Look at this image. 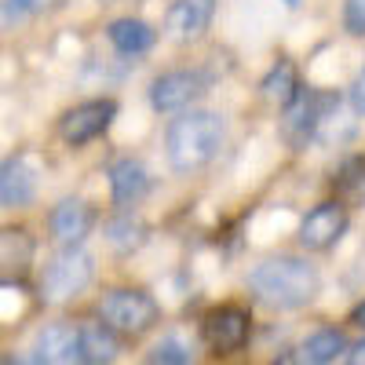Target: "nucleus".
<instances>
[{
  "label": "nucleus",
  "instance_id": "obj_1",
  "mask_svg": "<svg viewBox=\"0 0 365 365\" xmlns=\"http://www.w3.org/2000/svg\"><path fill=\"white\" fill-rule=\"evenodd\" d=\"M318 270L314 263L299 259V256H270L252 267L249 274V289L278 311H299L318 296Z\"/></svg>",
  "mask_w": 365,
  "mask_h": 365
},
{
  "label": "nucleus",
  "instance_id": "obj_2",
  "mask_svg": "<svg viewBox=\"0 0 365 365\" xmlns=\"http://www.w3.org/2000/svg\"><path fill=\"white\" fill-rule=\"evenodd\" d=\"M223 135H227V125H223V117L212 113V110H187L182 117H175L168 135H165L172 172L175 175L201 172L212 158L220 154Z\"/></svg>",
  "mask_w": 365,
  "mask_h": 365
},
{
  "label": "nucleus",
  "instance_id": "obj_3",
  "mask_svg": "<svg viewBox=\"0 0 365 365\" xmlns=\"http://www.w3.org/2000/svg\"><path fill=\"white\" fill-rule=\"evenodd\" d=\"M99 318L117 332V336H143L146 329H154L161 318L158 299L143 289H110L99 299Z\"/></svg>",
  "mask_w": 365,
  "mask_h": 365
},
{
  "label": "nucleus",
  "instance_id": "obj_4",
  "mask_svg": "<svg viewBox=\"0 0 365 365\" xmlns=\"http://www.w3.org/2000/svg\"><path fill=\"white\" fill-rule=\"evenodd\" d=\"M91 278H96V259H91V252H84L81 245H70L44 267L41 296L48 303H66V299L81 296L91 285Z\"/></svg>",
  "mask_w": 365,
  "mask_h": 365
},
{
  "label": "nucleus",
  "instance_id": "obj_5",
  "mask_svg": "<svg viewBox=\"0 0 365 365\" xmlns=\"http://www.w3.org/2000/svg\"><path fill=\"white\" fill-rule=\"evenodd\" d=\"M201 336L216 354H237L252 336V318L237 303H220L201 322Z\"/></svg>",
  "mask_w": 365,
  "mask_h": 365
},
{
  "label": "nucleus",
  "instance_id": "obj_6",
  "mask_svg": "<svg viewBox=\"0 0 365 365\" xmlns=\"http://www.w3.org/2000/svg\"><path fill=\"white\" fill-rule=\"evenodd\" d=\"M117 117V103L113 99H88L73 110L63 113V120H58V135H63V143L70 146H84L91 143L96 135H103Z\"/></svg>",
  "mask_w": 365,
  "mask_h": 365
},
{
  "label": "nucleus",
  "instance_id": "obj_7",
  "mask_svg": "<svg viewBox=\"0 0 365 365\" xmlns=\"http://www.w3.org/2000/svg\"><path fill=\"white\" fill-rule=\"evenodd\" d=\"M205 77L197 70H168L161 73L154 84H150V106L158 113H175V110H187L194 99L205 96Z\"/></svg>",
  "mask_w": 365,
  "mask_h": 365
},
{
  "label": "nucleus",
  "instance_id": "obj_8",
  "mask_svg": "<svg viewBox=\"0 0 365 365\" xmlns=\"http://www.w3.org/2000/svg\"><path fill=\"white\" fill-rule=\"evenodd\" d=\"M344 230H347L344 205L325 201V205L311 208L307 216H303V223H299V245L311 249V252H325V249H332L344 237Z\"/></svg>",
  "mask_w": 365,
  "mask_h": 365
},
{
  "label": "nucleus",
  "instance_id": "obj_9",
  "mask_svg": "<svg viewBox=\"0 0 365 365\" xmlns=\"http://www.w3.org/2000/svg\"><path fill=\"white\" fill-rule=\"evenodd\" d=\"M34 361L37 365H84L77 325H70V322L44 325L37 332V344H34Z\"/></svg>",
  "mask_w": 365,
  "mask_h": 365
},
{
  "label": "nucleus",
  "instance_id": "obj_10",
  "mask_svg": "<svg viewBox=\"0 0 365 365\" xmlns=\"http://www.w3.org/2000/svg\"><path fill=\"white\" fill-rule=\"evenodd\" d=\"M37 197V168L26 158L0 161V208H22Z\"/></svg>",
  "mask_w": 365,
  "mask_h": 365
},
{
  "label": "nucleus",
  "instance_id": "obj_11",
  "mask_svg": "<svg viewBox=\"0 0 365 365\" xmlns=\"http://www.w3.org/2000/svg\"><path fill=\"white\" fill-rule=\"evenodd\" d=\"M212 15H216V0H175L168 8L165 29L172 41H197L212 26Z\"/></svg>",
  "mask_w": 365,
  "mask_h": 365
},
{
  "label": "nucleus",
  "instance_id": "obj_12",
  "mask_svg": "<svg viewBox=\"0 0 365 365\" xmlns=\"http://www.w3.org/2000/svg\"><path fill=\"white\" fill-rule=\"evenodd\" d=\"M91 223H96L91 208H88L84 201H77V197H66V201H58L55 212H51V237H55L63 249L81 245V241L91 234Z\"/></svg>",
  "mask_w": 365,
  "mask_h": 365
},
{
  "label": "nucleus",
  "instance_id": "obj_13",
  "mask_svg": "<svg viewBox=\"0 0 365 365\" xmlns=\"http://www.w3.org/2000/svg\"><path fill=\"white\" fill-rule=\"evenodd\" d=\"M77 340H81L84 365H113L120 358V336L106 322H84V325H77Z\"/></svg>",
  "mask_w": 365,
  "mask_h": 365
},
{
  "label": "nucleus",
  "instance_id": "obj_14",
  "mask_svg": "<svg viewBox=\"0 0 365 365\" xmlns=\"http://www.w3.org/2000/svg\"><path fill=\"white\" fill-rule=\"evenodd\" d=\"M150 187V175L143 168V161L135 158H120L113 168H110V190H113V205L128 208V205H139L143 194Z\"/></svg>",
  "mask_w": 365,
  "mask_h": 365
},
{
  "label": "nucleus",
  "instance_id": "obj_15",
  "mask_svg": "<svg viewBox=\"0 0 365 365\" xmlns=\"http://www.w3.org/2000/svg\"><path fill=\"white\" fill-rule=\"evenodd\" d=\"M347 332L336 329V325H325V329H314L307 340L299 344V365H332L344 351H347Z\"/></svg>",
  "mask_w": 365,
  "mask_h": 365
},
{
  "label": "nucleus",
  "instance_id": "obj_16",
  "mask_svg": "<svg viewBox=\"0 0 365 365\" xmlns=\"http://www.w3.org/2000/svg\"><path fill=\"white\" fill-rule=\"evenodd\" d=\"M34 259V241L26 230H0V282H15Z\"/></svg>",
  "mask_w": 365,
  "mask_h": 365
},
{
  "label": "nucleus",
  "instance_id": "obj_17",
  "mask_svg": "<svg viewBox=\"0 0 365 365\" xmlns=\"http://www.w3.org/2000/svg\"><path fill=\"white\" fill-rule=\"evenodd\" d=\"M106 34H110V44L120 55H143V51L154 48V41H158L154 26L143 22V19H113Z\"/></svg>",
  "mask_w": 365,
  "mask_h": 365
},
{
  "label": "nucleus",
  "instance_id": "obj_18",
  "mask_svg": "<svg viewBox=\"0 0 365 365\" xmlns=\"http://www.w3.org/2000/svg\"><path fill=\"white\" fill-rule=\"evenodd\" d=\"M263 99H270V103H278V106H289V103H296V96H299V81H296V66L292 63H282L278 66H270V73L263 77Z\"/></svg>",
  "mask_w": 365,
  "mask_h": 365
},
{
  "label": "nucleus",
  "instance_id": "obj_19",
  "mask_svg": "<svg viewBox=\"0 0 365 365\" xmlns=\"http://www.w3.org/2000/svg\"><path fill=\"white\" fill-rule=\"evenodd\" d=\"M296 99H299V96H296ZM285 110H289V117H285V135H289L296 146H303V143L311 139L314 125L322 120V110H318V103H314V99H299V106H296V103H289Z\"/></svg>",
  "mask_w": 365,
  "mask_h": 365
},
{
  "label": "nucleus",
  "instance_id": "obj_20",
  "mask_svg": "<svg viewBox=\"0 0 365 365\" xmlns=\"http://www.w3.org/2000/svg\"><path fill=\"white\" fill-rule=\"evenodd\" d=\"M106 237H110V245H117V249H139L143 245V237H146V227L139 223V220H132V216H120V220H110L106 223Z\"/></svg>",
  "mask_w": 365,
  "mask_h": 365
},
{
  "label": "nucleus",
  "instance_id": "obj_21",
  "mask_svg": "<svg viewBox=\"0 0 365 365\" xmlns=\"http://www.w3.org/2000/svg\"><path fill=\"white\" fill-rule=\"evenodd\" d=\"M146 365H190V347L179 336H161L146 354Z\"/></svg>",
  "mask_w": 365,
  "mask_h": 365
},
{
  "label": "nucleus",
  "instance_id": "obj_22",
  "mask_svg": "<svg viewBox=\"0 0 365 365\" xmlns=\"http://www.w3.org/2000/svg\"><path fill=\"white\" fill-rule=\"evenodd\" d=\"M344 26H347V34L365 37V0H347L344 4Z\"/></svg>",
  "mask_w": 365,
  "mask_h": 365
},
{
  "label": "nucleus",
  "instance_id": "obj_23",
  "mask_svg": "<svg viewBox=\"0 0 365 365\" xmlns=\"http://www.w3.org/2000/svg\"><path fill=\"white\" fill-rule=\"evenodd\" d=\"M37 11V0H4V19H22V15H34Z\"/></svg>",
  "mask_w": 365,
  "mask_h": 365
},
{
  "label": "nucleus",
  "instance_id": "obj_24",
  "mask_svg": "<svg viewBox=\"0 0 365 365\" xmlns=\"http://www.w3.org/2000/svg\"><path fill=\"white\" fill-rule=\"evenodd\" d=\"M351 103H354V110L358 113H365V70L354 77V84H351Z\"/></svg>",
  "mask_w": 365,
  "mask_h": 365
},
{
  "label": "nucleus",
  "instance_id": "obj_25",
  "mask_svg": "<svg viewBox=\"0 0 365 365\" xmlns=\"http://www.w3.org/2000/svg\"><path fill=\"white\" fill-rule=\"evenodd\" d=\"M347 365H365V336L358 340V344H347Z\"/></svg>",
  "mask_w": 365,
  "mask_h": 365
},
{
  "label": "nucleus",
  "instance_id": "obj_26",
  "mask_svg": "<svg viewBox=\"0 0 365 365\" xmlns=\"http://www.w3.org/2000/svg\"><path fill=\"white\" fill-rule=\"evenodd\" d=\"M351 325H358V329H365V299L358 303V307L351 311Z\"/></svg>",
  "mask_w": 365,
  "mask_h": 365
},
{
  "label": "nucleus",
  "instance_id": "obj_27",
  "mask_svg": "<svg viewBox=\"0 0 365 365\" xmlns=\"http://www.w3.org/2000/svg\"><path fill=\"white\" fill-rule=\"evenodd\" d=\"M270 365H299V358H296V354H278Z\"/></svg>",
  "mask_w": 365,
  "mask_h": 365
},
{
  "label": "nucleus",
  "instance_id": "obj_28",
  "mask_svg": "<svg viewBox=\"0 0 365 365\" xmlns=\"http://www.w3.org/2000/svg\"><path fill=\"white\" fill-rule=\"evenodd\" d=\"M0 365H37V361H26V358H4Z\"/></svg>",
  "mask_w": 365,
  "mask_h": 365
},
{
  "label": "nucleus",
  "instance_id": "obj_29",
  "mask_svg": "<svg viewBox=\"0 0 365 365\" xmlns=\"http://www.w3.org/2000/svg\"><path fill=\"white\" fill-rule=\"evenodd\" d=\"M282 4H285V8H296V4H299V0H282Z\"/></svg>",
  "mask_w": 365,
  "mask_h": 365
}]
</instances>
